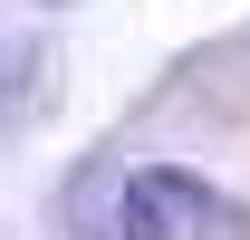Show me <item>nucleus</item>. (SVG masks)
Segmentation results:
<instances>
[{"mask_svg":"<svg viewBox=\"0 0 250 240\" xmlns=\"http://www.w3.org/2000/svg\"><path fill=\"white\" fill-rule=\"evenodd\" d=\"M116 240H250V211L183 163H145L116 182Z\"/></svg>","mask_w":250,"mask_h":240,"instance_id":"nucleus-1","label":"nucleus"}]
</instances>
